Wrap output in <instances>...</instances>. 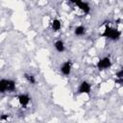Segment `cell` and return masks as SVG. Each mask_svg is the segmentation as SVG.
I'll return each mask as SVG.
<instances>
[{
	"label": "cell",
	"mask_w": 123,
	"mask_h": 123,
	"mask_svg": "<svg viewBox=\"0 0 123 123\" xmlns=\"http://www.w3.org/2000/svg\"><path fill=\"white\" fill-rule=\"evenodd\" d=\"M101 37H106V38H110V39H111L113 41H116V40H118L120 38L121 32L116 28H112V27H110L109 25H107L105 27V30L101 34Z\"/></svg>",
	"instance_id": "6da1fadb"
},
{
	"label": "cell",
	"mask_w": 123,
	"mask_h": 123,
	"mask_svg": "<svg viewBox=\"0 0 123 123\" xmlns=\"http://www.w3.org/2000/svg\"><path fill=\"white\" fill-rule=\"evenodd\" d=\"M98 70H106L111 66V60L110 57H104L97 62L96 64Z\"/></svg>",
	"instance_id": "7a4b0ae2"
},
{
	"label": "cell",
	"mask_w": 123,
	"mask_h": 123,
	"mask_svg": "<svg viewBox=\"0 0 123 123\" xmlns=\"http://www.w3.org/2000/svg\"><path fill=\"white\" fill-rule=\"evenodd\" d=\"M91 91V85L87 81H83L78 86L77 92L79 94H89Z\"/></svg>",
	"instance_id": "3957f363"
},
{
	"label": "cell",
	"mask_w": 123,
	"mask_h": 123,
	"mask_svg": "<svg viewBox=\"0 0 123 123\" xmlns=\"http://www.w3.org/2000/svg\"><path fill=\"white\" fill-rule=\"evenodd\" d=\"M71 69H72V62L70 60L65 61L61 65V72L63 76H69L71 73Z\"/></svg>",
	"instance_id": "277c9868"
},
{
	"label": "cell",
	"mask_w": 123,
	"mask_h": 123,
	"mask_svg": "<svg viewBox=\"0 0 123 123\" xmlns=\"http://www.w3.org/2000/svg\"><path fill=\"white\" fill-rule=\"evenodd\" d=\"M17 100H18V103L20 104V106L26 107V106H28V104L30 103L31 98H30V96H29L28 94L22 93V94H19V95H18Z\"/></svg>",
	"instance_id": "5b68a950"
},
{
	"label": "cell",
	"mask_w": 123,
	"mask_h": 123,
	"mask_svg": "<svg viewBox=\"0 0 123 123\" xmlns=\"http://www.w3.org/2000/svg\"><path fill=\"white\" fill-rule=\"evenodd\" d=\"M85 14H88L89 12H90V6L88 5V3H86V2H84V1H82V2H80L79 4H77L76 5Z\"/></svg>",
	"instance_id": "8992f818"
},
{
	"label": "cell",
	"mask_w": 123,
	"mask_h": 123,
	"mask_svg": "<svg viewBox=\"0 0 123 123\" xmlns=\"http://www.w3.org/2000/svg\"><path fill=\"white\" fill-rule=\"evenodd\" d=\"M54 47H55V49L57 50V52H59V53H62V52H64V50H65L64 42H63L62 39L56 40V41L54 42Z\"/></svg>",
	"instance_id": "52a82bcc"
},
{
	"label": "cell",
	"mask_w": 123,
	"mask_h": 123,
	"mask_svg": "<svg viewBox=\"0 0 123 123\" xmlns=\"http://www.w3.org/2000/svg\"><path fill=\"white\" fill-rule=\"evenodd\" d=\"M51 28L54 32H59L61 29H62V22L60 19H53L52 22H51Z\"/></svg>",
	"instance_id": "ba28073f"
},
{
	"label": "cell",
	"mask_w": 123,
	"mask_h": 123,
	"mask_svg": "<svg viewBox=\"0 0 123 123\" xmlns=\"http://www.w3.org/2000/svg\"><path fill=\"white\" fill-rule=\"evenodd\" d=\"M74 34L77 37H82V36H84L86 34V28L83 25H78L74 29Z\"/></svg>",
	"instance_id": "9c48e42d"
},
{
	"label": "cell",
	"mask_w": 123,
	"mask_h": 123,
	"mask_svg": "<svg viewBox=\"0 0 123 123\" xmlns=\"http://www.w3.org/2000/svg\"><path fill=\"white\" fill-rule=\"evenodd\" d=\"M15 87H16L15 82L12 79H8V81H7V91L8 92H13L15 90Z\"/></svg>",
	"instance_id": "30bf717a"
},
{
	"label": "cell",
	"mask_w": 123,
	"mask_h": 123,
	"mask_svg": "<svg viewBox=\"0 0 123 123\" xmlns=\"http://www.w3.org/2000/svg\"><path fill=\"white\" fill-rule=\"evenodd\" d=\"M23 76H24V79H25L29 84H31V85H35V84L37 83V81H36V77H35L33 74L25 73Z\"/></svg>",
	"instance_id": "8fae6325"
},
{
	"label": "cell",
	"mask_w": 123,
	"mask_h": 123,
	"mask_svg": "<svg viewBox=\"0 0 123 123\" xmlns=\"http://www.w3.org/2000/svg\"><path fill=\"white\" fill-rule=\"evenodd\" d=\"M7 81L8 79H0V93L7 92Z\"/></svg>",
	"instance_id": "7c38bea8"
},
{
	"label": "cell",
	"mask_w": 123,
	"mask_h": 123,
	"mask_svg": "<svg viewBox=\"0 0 123 123\" xmlns=\"http://www.w3.org/2000/svg\"><path fill=\"white\" fill-rule=\"evenodd\" d=\"M115 76H116V79H123V69L118 70L115 73Z\"/></svg>",
	"instance_id": "4fadbf2b"
},
{
	"label": "cell",
	"mask_w": 123,
	"mask_h": 123,
	"mask_svg": "<svg viewBox=\"0 0 123 123\" xmlns=\"http://www.w3.org/2000/svg\"><path fill=\"white\" fill-rule=\"evenodd\" d=\"M9 118V114H2L0 116V120H8Z\"/></svg>",
	"instance_id": "5bb4252c"
},
{
	"label": "cell",
	"mask_w": 123,
	"mask_h": 123,
	"mask_svg": "<svg viewBox=\"0 0 123 123\" xmlns=\"http://www.w3.org/2000/svg\"><path fill=\"white\" fill-rule=\"evenodd\" d=\"M83 0H69V2L70 3H72V4H75V5H77V4H79L80 2H82Z\"/></svg>",
	"instance_id": "9a60e30c"
}]
</instances>
